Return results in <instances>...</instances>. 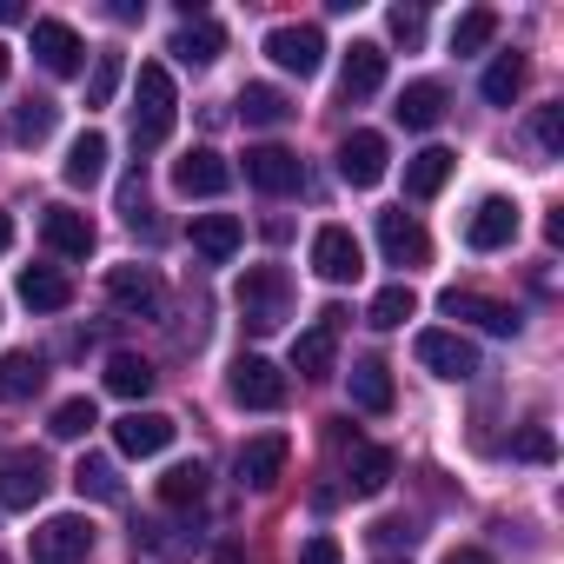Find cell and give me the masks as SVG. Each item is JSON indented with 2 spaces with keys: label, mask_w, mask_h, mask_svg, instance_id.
<instances>
[{
  "label": "cell",
  "mask_w": 564,
  "mask_h": 564,
  "mask_svg": "<svg viewBox=\"0 0 564 564\" xmlns=\"http://www.w3.org/2000/svg\"><path fill=\"white\" fill-rule=\"evenodd\" d=\"M107 392H113V399H147V392H153V366H147L140 352H113V359H107Z\"/></svg>",
  "instance_id": "obj_35"
},
{
  "label": "cell",
  "mask_w": 564,
  "mask_h": 564,
  "mask_svg": "<svg viewBox=\"0 0 564 564\" xmlns=\"http://www.w3.org/2000/svg\"><path fill=\"white\" fill-rule=\"evenodd\" d=\"M239 120H246V127H286V120H293V100L279 94V87H265V80H252V87L239 94Z\"/></svg>",
  "instance_id": "obj_33"
},
{
  "label": "cell",
  "mask_w": 564,
  "mask_h": 564,
  "mask_svg": "<svg viewBox=\"0 0 564 564\" xmlns=\"http://www.w3.org/2000/svg\"><path fill=\"white\" fill-rule=\"evenodd\" d=\"M419 313V293L405 286V279H399V286H386L379 300H372V313H366V326H379V333H392V326H405Z\"/></svg>",
  "instance_id": "obj_38"
},
{
  "label": "cell",
  "mask_w": 564,
  "mask_h": 564,
  "mask_svg": "<svg viewBox=\"0 0 564 564\" xmlns=\"http://www.w3.org/2000/svg\"><path fill=\"white\" fill-rule=\"evenodd\" d=\"M206 498V465L193 458V465H173L166 478H160V505H173V511H186V505H199Z\"/></svg>",
  "instance_id": "obj_37"
},
{
  "label": "cell",
  "mask_w": 564,
  "mask_h": 564,
  "mask_svg": "<svg viewBox=\"0 0 564 564\" xmlns=\"http://www.w3.org/2000/svg\"><path fill=\"white\" fill-rule=\"evenodd\" d=\"M386 166H392V147H386V133H352L346 147H339V180L346 186H379L386 180Z\"/></svg>",
  "instance_id": "obj_14"
},
{
  "label": "cell",
  "mask_w": 564,
  "mask_h": 564,
  "mask_svg": "<svg viewBox=\"0 0 564 564\" xmlns=\"http://www.w3.org/2000/svg\"><path fill=\"white\" fill-rule=\"evenodd\" d=\"M226 386H232V399L246 412H279V405H286V372H279L272 359H259V352H239Z\"/></svg>",
  "instance_id": "obj_7"
},
{
  "label": "cell",
  "mask_w": 564,
  "mask_h": 564,
  "mask_svg": "<svg viewBox=\"0 0 564 564\" xmlns=\"http://www.w3.org/2000/svg\"><path fill=\"white\" fill-rule=\"evenodd\" d=\"M41 386H47V359L41 352H0V399H8V405L34 399Z\"/></svg>",
  "instance_id": "obj_24"
},
{
  "label": "cell",
  "mask_w": 564,
  "mask_h": 564,
  "mask_svg": "<svg viewBox=\"0 0 564 564\" xmlns=\"http://www.w3.org/2000/svg\"><path fill=\"white\" fill-rule=\"evenodd\" d=\"M219 47H226V34H219L206 14L180 21V34H173V54H180L186 67H213V61H219Z\"/></svg>",
  "instance_id": "obj_29"
},
{
  "label": "cell",
  "mask_w": 564,
  "mask_h": 564,
  "mask_svg": "<svg viewBox=\"0 0 564 564\" xmlns=\"http://www.w3.org/2000/svg\"><path fill=\"white\" fill-rule=\"evenodd\" d=\"M54 127H61V107L47 100V94H28L21 107H14V147H41V140H54Z\"/></svg>",
  "instance_id": "obj_30"
},
{
  "label": "cell",
  "mask_w": 564,
  "mask_h": 564,
  "mask_svg": "<svg viewBox=\"0 0 564 564\" xmlns=\"http://www.w3.org/2000/svg\"><path fill=\"white\" fill-rule=\"evenodd\" d=\"M452 166H458L452 147H425V153H412V160H405V193H412V199H432V193L452 180Z\"/></svg>",
  "instance_id": "obj_27"
},
{
  "label": "cell",
  "mask_w": 564,
  "mask_h": 564,
  "mask_svg": "<svg viewBox=\"0 0 564 564\" xmlns=\"http://www.w3.org/2000/svg\"><path fill=\"white\" fill-rule=\"evenodd\" d=\"M28 557H34V564H87V557H94V518H80V511L47 518V524L28 538Z\"/></svg>",
  "instance_id": "obj_3"
},
{
  "label": "cell",
  "mask_w": 564,
  "mask_h": 564,
  "mask_svg": "<svg viewBox=\"0 0 564 564\" xmlns=\"http://www.w3.org/2000/svg\"><path fill=\"white\" fill-rule=\"evenodd\" d=\"M286 313H293L286 272H279V265H246V279H239V319L252 333H279V326H286Z\"/></svg>",
  "instance_id": "obj_2"
},
{
  "label": "cell",
  "mask_w": 564,
  "mask_h": 564,
  "mask_svg": "<svg viewBox=\"0 0 564 564\" xmlns=\"http://www.w3.org/2000/svg\"><path fill=\"white\" fill-rule=\"evenodd\" d=\"M21 300L34 313H67L74 306V279L61 265H21Z\"/></svg>",
  "instance_id": "obj_21"
},
{
  "label": "cell",
  "mask_w": 564,
  "mask_h": 564,
  "mask_svg": "<svg viewBox=\"0 0 564 564\" xmlns=\"http://www.w3.org/2000/svg\"><path fill=\"white\" fill-rule=\"evenodd\" d=\"M140 544H147L153 557L180 564V557H193V551H199V531L186 538V524H173V518H147V524H140Z\"/></svg>",
  "instance_id": "obj_34"
},
{
  "label": "cell",
  "mask_w": 564,
  "mask_h": 564,
  "mask_svg": "<svg viewBox=\"0 0 564 564\" xmlns=\"http://www.w3.org/2000/svg\"><path fill=\"white\" fill-rule=\"evenodd\" d=\"M41 239H47L61 259H87L100 232H94L87 213H74V206H47V213H41Z\"/></svg>",
  "instance_id": "obj_20"
},
{
  "label": "cell",
  "mask_w": 564,
  "mask_h": 564,
  "mask_svg": "<svg viewBox=\"0 0 564 564\" xmlns=\"http://www.w3.org/2000/svg\"><path fill=\"white\" fill-rule=\"evenodd\" d=\"M346 392H352L359 412H392V372H386V359H359L346 372Z\"/></svg>",
  "instance_id": "obj_28"
},
{
  "label": "cell",
  "mask_w": 564,
  "mask_h": 564,
  "mask_svg": "<svg viewBox=\"0 0 564 564\" xmlns=\"http://www.w3.org/2000/svg\"><path fill=\"white\" fill-rule=\"evenodd\" d=\"M74 491H80V498H94V505H120V498H127V485H120V465H113V458H80V465H74Z\"/></svg>",
  "instance_id": "obj_32"
},
{
  "label": "cell",
  "mask_w": 564,
  "mask_h": 564,
  "mask_svg": "<svg viewBox=\"0 0 564 564\" xmlns=\"http://www.w3.org/2000/svg\"><path fill=\"white\" fill-rule=\"evenodd\" d=\"M511 239H518V206H511V199H478L471 219H465V246H471V252H498V246H511Z\"/></svg>",
  "instance_id": "obj_17"
},
{
  "label": "cell",
  "mask_w": 564,
  "mask_h": 564,
  "mask_svg": "<svg viewBox=\"0 0 564 564\" xmlns=\"http://www.w3.org/2000/svg\"><path fill=\"white\" fill-rule=\"evenodd\" d=\"M412 538H419V531L399 524V518H379V524H372V544H386V551H399V544H412Z\"/></svg>",
  "instance_id": "obj_46"
},
{
  "label": "cell",
  "mask_w": 564,
  "mask_h": 564,
  "mask_svg": "<svg viewBox=\"0 0 564 564\" xmlns=\"http://www.w3.org/2000/svg\"><path fill=\"white\" fill-rule=\"evenodd\" d=\"M392 120H399L405 133H432V127L445 120V87H438V80H412V87L399 94Z\"/></svg>",
  "instance_id": "obj_22"
},
{
  "label": "cell",
  "mask_w": 564,
  "mask_h": 564,
  "mask_svg": "<svg viewBox=\"0 0 564 564\" xmlns=\"http://www.w3.org/2000/svg\"><path fill=\"white\" fill-rule=\"evenodd\" d=\"M300 564H346V551H339L333 531H313V538L300 544Z\"/></svg>",
  "instance_id": "obj_44"
},
{
  "label": "cell",
  "mask_w": 564,
  "mask_h": 564,
  "mask_svg": "<svg viewBox=\"0 0 564 564\" xmlns=\"http://www.w3.org/2000/svg\"><path fill=\"white\" fill-rule=\"evenodd\" d=\"M286 458H293V438H286V432L246 438V445H239V485H246V491H272L279 478H286Z\"/></svg>",
  "instance_id": "obj_9"
},
{
  "label": "cell",
  "mask_w": 564,
  "mask_h": 564,
  "mask_svg": "<svg viewBox=\"0 0 564 564\" xmlns=\"http://www.w3.org/2000/svg\"><path fill=\"white\" fill-rule=\"evenodd\" d=\"M54 485V465L41 452H8L0 458V511H34Z\"/></svg>",
  "instance_id": "obj_5"
},
{
  "label": "cell",
  "mask_w": 564,
  "mask_h": 564,
  "mask_svg": "<svg viewBox=\"0 0 564 564\" xmlns=\"http://www.w3.org/2000/svg\"><path fill=\"white\" fill-rule=\"evenodd\" d=\"M239 246H246V226H239L232 213H199V219H193V252H199V259L226 265Z\"/></svg>",
  "instance_id": "obj_23"
},
{
  "label": "cell",
  "mask_w": 564,
  "mask_h": 564,
  "mask_svg": "<svg viewBox=\"0 0 564 564\" xmlns=\"http://www.w3.org/2000/svg\"><path fill=\"white\" fill-rule=\"evenodd\" d=\"M491 41H498V14H491V8L458 14V28H452V54H485Z\"/></svg>",
  "instance_id": "obj_39"
},
{
  "label": "cell",
  "mask_w": 564,
  "mask_h": 564,
  "mask_svg": "<svg viewBox=\"0 0 564 564\" xmlns=\"http://www.w3.org/2000/svg\"><path fill=\"white\" fill-rule=\"evenodd\" d=\"M14 21H28V8L21 0H0V28H14Z\"/></svg>",
  "instance_id": "obj_48"
},
{
  "label": "cell",
  "mask_w": 564,
  "mask_h": 564,
  "mask_svg": "<svg viewBox=\"0 0 564 564\" xmlns=\"http://www.w3.org/2000/svg\"><path fill=\"white\" fill-rule=\"evenodd\" d=\"M173 432H180V425H173L166 412H127V419L113 425V445H120L127 458H160V452L173 445Z\"/></svg>",
  "instance_id": "obj_19"
},
{
  "label": "cell",
  "mask_w": 564,
  "mask_h": 564,
  "mask_svg": "<svg viewBox=\"0 0 564 564\" xmlns=\"http://www.w3.org/2000/svg\"><path fill=\"white\" fill-rule=\"evenodd\" d=\"M107 293H113L120 313H140V319H160V306H166V286H160L153 265H113L107 272Z\"/></svg>",
  "instance_id": "obj_11"
},
{
  "label": "cell",
  "mask_w": 564,
  "mask_h": 564,
  "mask_svg": "<svg viewBox=\"0 0 564 564\" xmlns=\"http://www.w3.org/2000/svg\"><path fill=\"white\" fill-rule=\"evenodd\" d=\"M392 471H399V458H392L386 445H352V465H346V485H352L359 498H379V491L392 485Z\"/></svg>",
  "instance_id": "obj_26"
},
{
  "label": "cell",
  "mask_w": 564,
  "mask_h": 564,
  "mask_svg": "<svg viewBox=\"0 0 564 564\" xmlns=\"http://www.w3.org/2000/svg\"><path fill=\"white\" fill-rule=\"evenodd\" d=\"M0 80H8V41H0Z\"/></svg>",
  "instance_id": "obj_51"
},
{
  "label": "cell",
  "mask_w": 564,
  "mask_h": 564,
  "mask_svg": "<svg viewBox=\"0 0 564 564\" xmlns=\"http://www.w3.org/2000/svg\"><path fill=\"white\" fill-rule=\"evenodd\" d=\"M518 87H524V54H498V61L485 67V80H478V94H485L491 107H511Z\"/></svg>",
  "instance_id": "obj_36"
},
{
  "label": "cell",
  "mask_w": 564,
  "mask_h": 564,
  "mask_svg": "<svg viewBox=\"0 0 564 564\" xmlns=\"http://www.w3.org/2000/svg\"><path fill=\"white\" fill-rule=\"evenodd\" d=\"M379 252H386V265H425L432 259V239H425V226L412 219V213H379Z\"/></svg>",
  "instance_id": "obj_16"
},
{
  "label": "cell",
  "mask_w": 564,
  "mask_h": 564,
  "mask_svg": "<svg viewBox=\"0 0 564 564\" xmlns=\"http://www.w3.org/2000/svg\"><path fill=\"white\" fill-rule=\"evenodd\" d=\"M94 425H100L94 399H61V405H54V419H47V432H54V438H87Z\"/></svg>",
  "instance_id": "obj_40"
},
{
  "label": "cell",
  "mask_w": 564,
  "mask_h": 564,
  "mask_svg": "<svg viewBox=\"0 0 564 564\" xmlns=\"http://www.w3.org/2000/svg\"><path fill=\"white\" fill-rule=\"evenodd\" d=\"M8 246H14V219H8V213H0V252H8Z\"/></svg>",
  "instance_id": "obj_50"
},
{
  "label": "cell",
  "mask_w": 564,
  "mask_h": 564,
  "mask_svg": "<svg viewBox=\"0 0 564 564\" xmlns=\"http://www.w3.org/2000/svg\"><path fill=\"white\" fill-rule=\"evenodd\" d=\"M246 180H252L259 193H300V186H306V160H300L293 147H252V153H246Z\"/></svg>",
  "instance_id": "obj_13"
},
{
  "label": "cell",
  "mask_w": 564,
  "mask_h": 564,
  "mask_svg": "<svg viewBox=\"0 0 564 564\" xmlns=\"http://www.w3.org/2000/svg\"><path fill=\"white\" fill-rule=\"evenodd\" d=\"M386 28H392V41L419 47V41H425V8H392V14H386Z\"/></svg>",
  "instance_id": "obj_43"
},
{
  "label": "cell",
  "mask_w": 564,
  "mask_h": 564,
  "mask_svg": "<svg viewBox=\"0 0 564 564\" xmlns=\"http://www.w3.org/2000/svg\"><path fill=\"white\" fill-rule=\"evenodd\" d=\"M213 564H246V551H239V544H219V551H213Z\"/></svg>",
  "instance_id": "obj_49"
},
{
  "label": "cell",
  "mask_w": 564,
  "mask_h": 564,
  "mask_svg": "<svg viewBox=\"0 0 564 564\" xmlns=\"http://www.w3.org/2000/svg\"><path fill=\"white\" fill-rule=\"evenodd\" d=\"M180 127V94H173V74L160 61L140 67L133 80V147H166Z\"/></svg>",
  "instance_id": "obj_1"
},
{
  "label": "cell",
  "mask_w": 564,
  "mask_h": 564,
  "mask_svg": "<svg viewBox=\"0 0 564 564\" xmlns=\"http://www.w3.org/2000/svg\"><path fill=\"white\" fill-rule=\"evenodd\" d=\"M551 452H557V445H551V432H544V425H531V432L518 438V458H531V465H544Z\"/></svg>",
  "instance_id": "obj_45"
},
{
  "label": "cell",
  "mask_w": 564,
  "mask_h": 564,
  "mask_svg": "<svg viewBox=\"0 0 564 564\" xmlns=\"http://www.w3.org/2000/svg\"><path fill=\"white\" fill-rule=\"evenodd\" d=\"M412 352H419V366H425L432 379H445V386H465V379L478 372V346H471L465 333H445V326L419 333V339H412Z\"/></svg>",
  "instance_id": "obj_4"
},
{
  "label": "cell",
  "mask_w": 564,
  "mask_h": 564,
  "mask_svg": "<svg viewBox=\"0 0 564 564\" xmlns=\"http://www.w3.org/2000/svg\"><path fill=\"white\" fill-rule=\"evenodd\" d=\"M173 186H180L186 199H213V193H226V186H232V166H226L213 147H193V153H180V160H173Z\"/></svg>",
  "instance_id": "obj_15"
},
{
  "label": "cell",
  "mask_w": 564,
  "mask_h": 564,
  "mask_svg": "<svg viewBox=\"0 0 564 564\" xmlns=\"http://www.w3.org/2000/svg\"><path fill=\"white\" fill-rule=\"evenodd\" d=\"M531 140H538V153L564 160V107H538V120H531Z\"/></svg>",
  "instance_id": "obj_42"
},
{
  "label": "cell",
  "mask_w": 564,
  "mask_h": 564,
  "mask_svg": "<svg viewBox=\"0 0 564 564\" xmlns=\"http://www.w3.org/2000/svg\"><path fill=\"white\" fill-rule=\"evenodd\" d=\"M120 74H127V61L107 47V54H94V80H87V107H107L113 94H120Z\"/></svg>",
  "instance_id": "obj_41"
},
{
  "label": "cell",
  "mask_w": 564,
  "mask_h": 564,
  "mask_svg": "<svg viewBox=\"0 0 564 564\" xmlns=\"http://www.w3.org/2000/svg\"><path fill=\"white\" fill-rule=\"evenodd\" d=\"M265 54H272V67H286V74L313 80V74L326 67V34H319L313 21H286V28L265 34Z\"/></svg>",
  "instance_id": "obj_6"
},
{
  "label": "cell",
  "mask_w": 564,
  "mask_h": 564,
  "mask_svg": "<svg viewBox=\"0 0 564 564\" xmlns=\"http://www.w3.org/2000/svg\"><path fill=\"white\" fill-rule=\"evenodd\" d=\"M313 272L326 279V286H352V279L366 272V246L352 239V226H319L313 232Z\"/></svg>",
  "instance_id": "obj_8"
},
{
  "label": "cell",
  "mask_w": 564,
  "mask_h": 564,
  "mask_svg": "<svg viewBox=\"0 0 564 564\" xmlns=\"http://www.w3.org/2000/svg\"><path fill=\"white\" fill-rule=\"evenodd\" d=\"M34 61L54 74V80H74L87 67V41L67 28V21H34Z\"/></svg>",
  "instance_id": "obj_12"
},
{
  "label": "cell",
  "mask_w": 564,
  "mask_h": 564,
  "mask_svg": "<svg viewBox=\"0 0 564 564\" xmlns=\"http://www.w3.org/2000/svg\"><path fill=\"white\" fill-rule=\"evenodd\" d=\"M438 306H445L452 319H471V326L498 333V339H511V333L524 326V313H518V306H505V300H485V293H458V286H452V293H445Z\"/></svg>",
  "instance_id": "obj_18"
},
{
  "label": "cell",
  "mask_w": 564,
  "mask_h": 564,
  "mask_svg": "<svg viewBox=\"0 0 564 564\" xmlns=\"http://www.w3.org/2000/svg\"><path fill=\"white\" fill-rule=\"evenodd\" d=\"M339 326H346V313L339 306H326L300 339H293V366H300V379H333V352H339Z\"/></svg>",
  "instance_id": "obj_10"
},
{
  "label": "cell",
  "mask_w": 564,
  "mask_h": 564,
  "mask_svg": "<svg viewBox=\"0 0 564 564\" xmlns=\"http://www.w3.org/2000/svg\"><path fill=\"white\" fill-rule=\"evenodd\" d=\"M438 564H498V557H491V551H478V544H452Z\"/></svg>",
  "instance_id": "obj_47"
},
{
  "label": "cell",
  "mask_w": 564,
  "mask_h": 564,
  "mask_svg": "<svg viewBox=\"0 0 564 564\" xmlns=\"http://www.w3.org/2000/svg\"><path fill=\"white\" fill-rule=\"evenodd\" d=\"M386 87V47L379 41H352L346 54V100H372Z\"/></svg>",
  "instance_id": "obj_25"
},
{
  "label": "cell",
  "mask_w": 564,
  "mask_h": 564,
  "mask_svg": "<svg viewBox=\"0 0 564 564\" xmlns=\"http://www.w3.org/2000/svg\"><path fill=\"white\" fill-rule=\"evenodd\" d=\"M107 153H113V147H107V133H94V127H87V133L67 147V186H100V180H107Z\"/></svg>",
  "instance_id": "obj_31"
}]
</instances>
